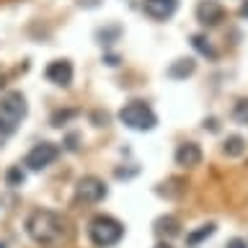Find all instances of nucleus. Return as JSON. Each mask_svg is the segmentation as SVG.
I'll list each match as a JSON object with an SVG mask.
<instances>
[{
	"instance_id": "9b49d317",
	"label": "nucleus",
	"mask_w": 248,
	"mask_h": 248,
	"mask_svg": "<svg viewBox=\"0 0 248 248\" xmlns=\"http://www.w3.org/2000/svg\"><path fill=\"white\" fill-rule=\"evenodd\" d=\"M194 70H197V62H194L191 57H181V60L170 62V67L166 70V75L173 78V80H184V78L194 75Z\"/></svg>"
},
{
	"instance_id": "f3484780",
	"label": "nucleus",
	"mask_w": 248,
	"mask_h": 248,
	"mask_svg": "<svg viewBox=\"0 0 248 248\" xmlns=\"http://www.w3.org/2000/svg\"><path fill=\"white\" fill-rule=\"evenodd\" d=\"M23 181H26V173L21 170V166H13V168L5 173V184L11 186V189H18Z\"/></svg>"
},
{
	"instance_id": "ddd939ff",
	"label": "nucleus",
	"mask_w": 248,
	"mask_h": 248,
	"mask_svg": "<svg viewBox=\"0 0 248 248\" xmlns=\"http://www.w3.org/2000/svg\"><path fill=\"white\" fill-rule=\"evenodd\" d=\"M222 153L228 155V158H240V155L246 153V140L240 135H230L222 145Z\"/></svg>"
},
{
	"instance_id": "9d476101",
	"label": "nucleus",
	"mask_w": 248,
	"mask_h": 248,
	"mask_svg": "<svg viewBox=\"0 0 248 248\" xmlns=\"http://www.w3.org/2000/svg\"><path fill=\"white\" fill-rule=\"evenodd\" d=\"M202 163V147L197 142H184L176 147V166L181 168H197Z\"/></svg>"
},
{
	"instance_id": "bb28decb",
	"label": "nucleus",
	"mask_w": 248,
	"mask_h": 248,
	"mask_svg": "<svg viewBox=\"0 0 248 248\" xmlns=\"http://www.w3.org/2000/svg\"><path fill=\"white\" fill-rule=\"evenodd\" d=\"M101 3V0H80V5H85V8H96Z\"/></svg>"
},
{
	"instance_id": "7ed1b4c3",
	"label": "nucleus",
	"mask_w": 248,
	"mask_h": 248,
	"mask_svg": "<svg viewBox=\"0 0 248 248\" xmlns=\"http://www.w3.org/2000/svg\"><path fill=\"white\" fill-rule=\"evenodd\" d=\"M119 122L124 127L135 129V132H150V129H155V124H158V116H155V111L145 104V101H129V104L122 106Z\"/></svg>"
},
{
	"instance_id": "393cba45",
	"label": "nucleus",
	"mask_w": 248,
	"mask_h": 248,
	"mask_svg": "<svg viewBox=\"0 0 248 248\" xmlns=\"http://www.w3.org/2000/svg\"><path fill=\"white\" fill-rule=\"evenodd\" d=\"M104 62H106L108 67H116V65H119V57H116V54H106Z\"/></svg>"
},
{
	"instance_id": "c756f323",
	"label": "nucleus",
	"mask_w": 248,
	"mask_h": 248,
	"mask_svg": "<svg viewBox=\"0 0 248 248\" xmlns=\"http://www.w3.org/2000/svg\"><path fill=\"white\" fill-rule=\"evenodd\" d=\"M0 248H5V246H3V243H0Z\"/></svg>"
},
{
	"instance_id": "b1692460",
	"label": "nucleus",
	"mask_w": 248,
	"mask_h": 248,
	"mask_svg": "<svg viewBox=\"0 0 248 248\" xmlns=\"http://www.w3.org/2000/svg\"><path fill=\"white\" fill-rule=\"evenodd\" d=\"M137 173V168H132V170H124V168H116V178H129V176H135Z\"/></svg>"
},
{
	"instance_id": "a211bd4d",
	"label": "nucleus",
	"mask_w": 248,
	"mask_h": 248,
	"mask_svg": "<svg viewBox=\"0 0 248 248\" xmlns=\"http://www.w3.org/2000/svg\"><path fill=\"white\" fill-rule=\"evenodd\" d=\"M232 119L240 124H248V98H240L235 106H232Z\"/></svg>"
},
{
	"instance_id": "423d86ee",
	"label": "nucleus",
	"mask_w": 248,
	"mask_h": 248,
	"mask_svg": "<svg viewBox=\"0 0 248 248\" xmlns=\"http://www.w3.org/2000/svg\"><path fill=\"white\" fill-rule=\"evenodd\" d=\"M29 106H26V98H23L21 91H8L3 98H0V114L8 116L11 122L18 124L23 116H26Z\"/></svg>"
},
{
	"instance_id": "6ab92c4d",
	"label": "nucleus",
	"mask_w": 248,
	"mask_h": 248,
	"mask_svg": "<svg viewBox=\"0 0 248 248\" xmlns=\"http://www.w3.org/2000/svg\"><path fill=\"white\" fill-rule=\"evenodd\" d=\"M73 116H78L75 108H65V111H54V114H52V127H62V124L70 122Z\"/></svg>"
},
{
	"instance_id": "a878e982",
	"label": "nucleus",
	"mask_w": 248,
	"mask_h": 248,
	"mask_svg": "<svg viewBox=\"0 0 248 248\" xmlns=\"http://www.w3.org/2000/svg\"><path fill=\"white\" fill-rule=\"evenodd\" d=\"M209 127V132H217L220 127H217V119H204V129Z\"/></svg>"
},
{
	"instance_id": "aec40b11",
	"label": "nucleus",
	"mask_w": 248,
	"mask_h": 248,
	"mask_svg": "<svg viewBox=\"0 0 248 248\" xmlns=\"http://www.w3.org/2000/svg\"><path fill=\"white\" fill-rule=\"evenodd\" d=\"M16 127H18V124H16V122H11L8 116H3V114H0V137H5V135H13V132H16Z\"/></svg>"
},
{
	"instance_id": "412c9836",
	"label": "nucleus",
	"mask_w": 248,
	"mask_h": 248,
	"mask_svg": "<svg viewBox=\"0 0 248 248\" xmlns=\"http://www.w3.org/2000/svg\"><path fill=\"white\" fill-rule=\"evenodd\" d=\"M91 119H93V124H96V127H106V124H108V114L93 111V114H91Z\"/></svg>"
},
{
	"instance_id": "39448f33",
	"label": "nucleus",
	"mask_w": 248,
	"mask_h": 248,
	"mask_svg": "<svg viewBox=\"0 0 248 248\" xmlns=\"http://www.w3.org/2000/svg\"><path fill=\"white\" fill-rule=\"evenodd\" d=\"M106 194H108V186L98 176H83L75 186V197L85 202V204H98L101 199H106Z\"/></svg>"
},
{
	"instance_id": "0eeeda50",
	"label": "nucleus",
	"mask_w": 248,
	"mask_h": 248,
	"mask_svg": "<svg viewBox=\"0 0 248 248\" xmlns=\"http://www.w3.org/2000/svg\"><path fill=\"white\" fill-rule=\"evenodd\" d=\"M44 78L54 85H60V88H67L70 83H73V65H70V60H54L46 65L44 70Z\"/></svg>"
},
{
	"instance_id": "4468645a",
	"label": "nucleus",
	"mask_w": 248,
	"mask_h": 248,
	"mask_svg": "<svg viewBox=\"0 0 248 248\" xmlns=\"http://www.w3.org/2000/svg\"><path fill=\"white\" fill-rule=\"evenodd\" d=\"M191 46L197 49L202 57H209V60H217V52H215V46L209 44V39L204 34H194L191 36Z\"/></svg>"
},
{
	"instance_id": "4be33fe9",
	"label": "nucleus",
	"mask_w": 248,
	"mask_h": 248,
	"mask_svg": "<svg viewBox=\"0 0 248 248\" xmlns=\"http://www.w3.org/2000/svg\"><path fill=\"white\" fill-rule=\"evenodd\" d=\"M78 140H80V137H78L75 135V132H73V135H67V140H65V147H67V150H78Z\"/></svg>"
},
{
	"instance_id": "1a4fd4ad",
	"label": "nucleus",
	"mask_w": 248,
	"mask_h": 248,
	"mask_svg": "<svg viewBox=\"0 0 248 248\" xmlns=\"http://www.w3.org/2000/svg\"><path fill=\"white\" fill-rule=\"evenodd\" d=\"M197 18L202 26H217L222 18H225V11L220 3H215V0H202L197 5Z\"/></svg>"
},
{
	"instance_id": "6e6552de",
	"label": "nucleus",
	"mask_w": 248,
	"mask_h": 248,
	"mask_svg": "<svg viewBox=\"0 0 248 248\" xmlns=\"http://www.w3.org/2000/svg\"><path fill=\"white\" fill-rule=\"evenodd\" d=\"M178 0H142V11L153 21H168L176 13Z\"/></svg>"
},
{
	"instance_id": "20e7f679",
	"label": "nucleus",
	"mask_w": 248,
	"mask_h": 248,
	"mask_svg": "<svg viewBox=\"0 0 248 248\" xmlns=\"http://www.w3.org/2000/svg\"><path fill=\"white\" fill-rule=\"evenodd\" d=\"M57 155H60V147L54 142H39L26 153L23 166H26L29 170H44L46 166H52V163L57 160Z\"/></svg>"
},
{
	"instance_id": "5701e85b",
	"label": "nucleus",
	"mask_w": 248,
	"mask_h": 248,
	"mask_svg": "<svg viewBox=\"0 0 248 248\" xmlns=\"http://www.w3.org/2000/svg\"><path fill=\"white\" fill-rule=\"evenodd\" d=\"M225 248H248V243H246L243 238H232V240L225 243Z\"/></svg>"
},
{
	"instance_id": "cd10ccee",
	"label": "nucleus",
	"mask_w": 248,
	"mask_h": 248,
	"mask_svg": "<svg viewBox=\"0 0 248 248\" xmlns=\"http://www.w3.org/2000/svg\"><path fill=\"white\" fill-rule=\"evenodd\" d=\"M240 16H243V18H248V0H246L243 5H240Z\"/></svg>"
},
{
	"instance_id": "f8f14e48",
	"label": "nucleus",
	"mask_w": 248,
	"mask_h": 248,
	"mask_svg": "<svg viewBox=\"0 0 248 248\" xmlns=\"http://www.w3.org/2000/svg\"><path fill=\"white\" fill-rule=\"evenodd\" d=\"M155 232L163 238H173L181 232V222H178L173 215H166V217H160V220H155Z\"/></svg>"
},
{
	"instance_id": "2eb2a0df",
	"label": "nucleus",
	"mask_w": 248,
	"mask_h": 248,
	"mask_svg": "<svg viewBox=\"0 0 248 248\" xmlns=\"http://www.w3.org/2000/svg\"><path fill=\"white\" fill-rule=\"evenodd\" d=\"M217 228H215V222H207V225H202L199 230H194V232H189V235H186V246L189 248H197L202 240H207L209 235H212Z\"/></svg>"
},
{
	"instance_id": "f257e3e1",
	"label": "nucleus",
	"mask_w": 248,
	"mask_h": 248,
	"mask_svg": "<svg viewBox=\"0 0 248 248\" xmlns=\"http://www.w3.org/2000/svg\"><path fill=\"white\" fill-rule=\"evenodd\" d=\"M26 232L36 246L42 248H60L73 238V225L54 209H34L26 217Z\"/></svg>"
},
{
	"instance_id": "f03ea898",
	"label": "nucleus",
	"mask_w": 248,
	"mask_h": 248,
	"mask_svg": "<svg viewBox=\"0 0 248 248\" xmlns=\"http://www.w3.org/2000/svg\"><path fill=\"white\" fill-rule=\"evenodd\" d=\"M88 238L96 248H111L124 238V225L111 215H96L88 222Z\"/></svg>"
},
{
	"instance_id": "c85d7f7f",
	"label": "nucleus",
	"mask_w": 248,
	"mask_h": 248,
	"mask_svg": "<svg viewBox=\"0 0 248 248\" xmlns=\"http://www.w3.org/2000/svg\"><path fill=\"white\" fill-rule=\"evenodd\" d=\"M155 248H173V246H170V243H158Z\"/></svg>"
},
{
	"instance_id": "dca6fc26",
	"label": "nucleus",
	"mask_w": 248,
	"mask_h": 248,
	"mask_svg": "<svg viewBox=\"0 0 248 248\" xmlns=\"http://www.w3.org/2000/svg\"><path fill=\"white\" fill-rule=\"evenodd\" d=\"M122 36V26H106V29H98V39H101V44H114L116 39Z\"/></svg>"
}]
</instances>
